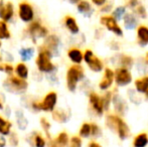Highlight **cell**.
Instances as JSON below:
<instances>
[{"mask_svg":"<svg viewBox=\"0 0 148 147\" xmlns=\"http://www.w3.org/2000/svg\"><path fill=\"white\" fill-rule=\"evenodd\" d=\"M6 146V139L2 135H0V147H5Z\"/></svg>","mask_w":148,"mask_h":147,"instance_id":"42","label":"cell"},{"mask_svg":"<svg viewBox=\"0 0 148 147\" xmlns=\"http://www.w3.org/2000/svg\"><path fill=\"white\" fill-rule=\"evenodd\" d=\"M148 144V136L146 133H140L137 135L133 142L134 147H146Z\"/></svg>","mask_w":148,"mask_h":147,"instance_id":"25","label":"cell"},{"mask_svg":"<svg viewBox=\"0 0 148 147\" xmlns=\"http://www.w3.org/2000/svg\"><path fill=\"white\" fill-rule=\"evenodd\" d=\"M40 126H41V128H42L43 131L47 133V135L49 137V129H51V123L47 121V118H45V117L40 118Z\"/></svg>","mask_w":148,"mask_h":147,"instance_id":"33","label":"cell"},{"mask_svg":"<svg viewBox=\"0 0 148 147\" xmlns=\"http://www.w3.org/2000/svg\"><path fill=\"white\" fill-rule=\"evenodd\" d=\"M3 72L7 75H9V76H11V75L14 73L13 66L10 65V64H5V65H3Z\"/></svg>","mask_w":148,"mask_h":147,"instance_id":"38","label":"cell"},{"mask_svg":"<svg viewBox=\"0 0 148 147\" xmlns=\"http://www.w3.org/2000/svg\"><path fill=\"white\" fill-rule=\"evenodd\" d=\"M92 1H93V3L97 6H102L106 3V0H92Z\"/></svg>","mask_w":148,"mask_h":147,"instance_id":"41","label":"cell"},{"mask_svg":"<svg viewBox=\"0 0 148 147\" xmlns=\"http://www.w3.org/2000/svg\"><path fill=\"white\" fill-rule=\"evenodd\" d=\"M132 63H133L132 59H131L130 57H128V55H124V57H122V62H121L122 66H125V67H130V66L132 65Z\"/></svg>","mask_w":148,"mask_h":147,"instance_id":"39","label":"cell"},{"mask_svg":"<svg viewBox=\"0 0 148 147\" xmlns=\"http://www.w3.org/2000/svg\"><path fill=\"white\" fill-rule=\"evenodd\" d=\"M1 46H2V42H1V40H0V49H1Z\"/></svg>","mask_w":148,"mask_h":147,"instance_id":"49","label":"cell"},{"mask_svg":"<svg viewBox=\"0 0 148 147\" xmlns=\"http://www.w3.org/2000/svg\"><path fill=\"white\" fill-rule=\"evenodd\" d=\"M12 123L9 120L5 119L4 117L0 116V135L8 136L11 133Z\"/></svg>","mask_w":148,"mask_h":147,"instance_id":"20","label":"cell"},{"mask_svg":"<svg viewBox=\"0 0 148 147\" xmlns=\"http://www.w3.org/2000/svg\"><path fill=\"white\" fill-rule=\"evenodd\" d=\"M58 103V94L56 92H49L43 97L41 102H33L32 108L36 111L53 112Z\"/></svg>","mask_w":148,"mask_h":147,"instance_id":"5","label":"cell"},{"mask_svg":"<svg viewBox=\"0 0 148 147\" xmlns=\"http://www.w3.org/2000/svg\"><path fill=\"white\" fill-rule=\"evenodd\" d=\"M11 37V34L8 28L7 22L0 20V40L3 39H9Z\"/></svg>","mask_w":148,"mask_h":147,"instance_id":"28","label":"cell"},{"mask_svg":"<svg viewBox=\"0 0 148 147\" xmlns=\"http://www.w3.org/2000/svg\"><path fill=\"white\" fill-rule=\"evenodd\" d=\"M1 61H2V59H1V57H0V71H3V65H1Z\"/></svg>","mask_w":148,"mask_h":147,"instance_id":"45","label":"cell"},{"mask_svg":"<svg viewBox=\"0 0 148 147\" xmlns=\"http://www.w3.org/2000/svg\"><path fill=\"white\" fill-rule=\"evenodd\" d=\"M64 25H66V27L68 28V30L72 34H77L80 31L78 22H77V20L73 16H66V18H64Z\"/></svg>","mask_w":148,"mask_h":147,"instance_id":"16","label":"cell"},{"mask_svg":"<svg viewBox=\"0 0 148 147\" xmlns=\"http://www.w3.org/2000/svg\"><path fill=\"white\" fill-rule=\"evenodd\" d=\"M69 1H70V3H72V4H78L81 0H69Z\"/></svg>","mask_w":148,"mask_h":147,"instance_id":"44","label":"cell"},{"mask_svg":"<svg viewBox=\"0 0 148 147\" xmlns=\"http://www.w3.org/2000/svg\"><path fill=\"white\" fill-rule=\"evenodd\" d=\"M106 124H107V126L110 129L115 131L122 140L128 138L129 134H130L129 127L119 116L116 115L107 116V118H106Z\"/></svg>","mask_w":148,"mask_h":147,"instance_id":"1","label":"cell"},{"mask_svg":"<svg viewBox=\"0 0 148 147\" xmlns=\"http://www.w3.org/2000/svg\"><path fill=\"white\" fill-rule=\"evenodd\" d=\"M83 78H84V69L80 65H74L69 68L66 76V87H68L69 91L75 92L77 86H78V83Z\"/></svg>","mask_w":148,"mask_h":147,"instance_id":"4","label":"cell"},{"mask_svg":"<svg viewBox=\"0 0 148 147\" xmlns=\"http://www.w3.org/2000/svg\"><path fill=\"white\" fill-rule=\"evenodd\" d=\"M69 141H70V138H69L68 133L60 132L55 139L49 141V147H68Z\"/></svg>","mask_w":148,"mask_h":147,"instance_id":"14","label":"cell"},{"mask_svg":"<svg viewBox=\"0 0 148 147\" xmlns=\"http://www.w3.org/2000/svg\"><path fill=\"white\" fill-rule=\"evenodd\" d=\"M91 135V124L84 123L80 129V136L81 137L87 138Z\"/></svg>","mask_w":148,"mask_h":147,"instance_id":"31","label":"cell"},{"mask_svg":"<svg viewBox=\"0 0 148 147\" xmlns=\"http://www.w3.org/2000/svg\"><path fill=\"white\" fill-rule=\"evenodd\" d=\"M124 23H125V27H126L127 29L131 30L135 28V26H136V24H137V20L132 13H127L124 18Z\"/></svg>","mask_w":148,"mask_h":147,"instance_id":"27","label":"cell"},{"mask_svg":"<svg viewBox=\"0 0 148 147\" xmlns=\"http://www.w3.org/2000/svg\"><path fill=\"white\" fill-rule=\"evenodd\" d=\"M26 34L34 42H36L35 40L37 38H45L49 36V30L39 21H31L26 28Z\"/></svg>","mask_w":148,"mask_h":147,"instance_id":"6","label":"cell"},{"mask_svg":"<svg viewBox=\"0 0 148 147\" xmlns=\"http://www.w3.org/2000/svg\"><path fill=\"white\" fill-rule=\"evenodd\" d=\"M68 57L74 64H76V65H80L83 61V57H84V55H83V53L79 49L73 47V49H71L70 51H68Z\"/></svg>","mask_w":148,"mask_h":147,"instance_id":"18","label":"cell"},{"mask_svg":"<svg viewBox=\"0 0 148 147\" xmlns=\"http://www.w3.org/2000/svg\"><path fill=\"white\" fill-rule=\"evenodd\" d=\"M89 100H90V104L93 107V109L95 110L96 113L98 115H102L104 112V104H103V99L99 96L96 93L92 92L89 96Z\"/></svg>","mask_w":148,"mask_h":147,"instance_id":"13","label":"cell"},{"mask_svg":"<svg viewBox=\"0 0 148 147\" xmlns=\"http://www.w3.org/2000/svg\"><path fill=\"white\" fill-rule=\"evenodd\" d=\"M91 135H93L94 137H98L101 135V129L97 124H91Z\"/></svg>","mask_w":148,"mask_h":147,"instance_id":"36","label":"cell"},{"mask_svg":"<svg viewBox=\"0 0 148 147\" xmlns=\"http://www.w3.org/2000/svg\"><path fill=\"white\" fill-rule=\"evenodd\" d=\"M83 59L86 62V64L88 65L90 70H92L93 72L99 73V72H101L102 70H103V68H104L103 62H102L99 57H96L93 53V51H90V49H87V51H85Z\"/></svg>","mask_w":148,"mask_h":147,"instance_id":"8","label":"cell"},{"mask_svg":"<svg viewBox=\"0 0 148 147\" xmlns=\"http://www.w3.org/2000/svg\"><path fill=\"white\" fill-rule=\"evenodd\" d=\"M145 61H146V64H147V65H148V53H147L146 57H145Z\"/></svg>","mask_w":148,"mask_h":147,"instance_id":"47","label":"cell"},{"mask_svg":"<svg viewBox=\"0 0 148 147\" xmlns=\"http://www.w3.org/2000/svg\"><path fill=\"white\" fill-rule=\"evenodd\" d=\"M53 119L55 120L56 122H59V123H66L69 120V117H70V114L66 113V110L64 109H58V110H53Z\"/></svg>","mask_w":148,"mask_h":147,"instance_id":"21","label":"cell"},{"mask_svg":"<svg viewBox=\"0 0 148 147\" xmlns=\"http://www.w3.org/2000/svg\"><path fill=\"white\" fill-rule=\"evenodd\" d=\"M32 139H33L34 147H45L47 146V141H45V137H43L40 133H35Z\"/></svg>","mask_w":148,"mask_h":147,"instance_id":"29","label":"cell"},{"mask_svg":"<svg viewBox=\"0 0 148 147\" xmlns=\"http://www.w3.org/2000/svg\"><path fill=\"white\" fill-rule=\"evenodd\" d=\"M137 37L138 43L141 46H145L148 44V27L145 25H140L137 29Z\"/></svg>","mask_w":148,"mask_h":147,"instance_id":"17","label":"cell"},{"mask_svg":"<svg viewBox=\"0 0 148 147\" xmlns=\"http://www.w3.org/2000/svg\"><path fill=\"white\" fill-rule=\"evenodd\" d=\"M69 147H82V139L79 136H73L69 141Z\"/></svg>","mask_w":148,"mask_h":147,"instance_id":"32","label":"cell"},{"mask_svg":"<svg viewBox=\"0 0 148 147\" xmlns=\"http://www.w3.org/2000/svg\"><path fill=\"white\" fill-rule=\"evenodd\" d=\"M114 81V72L111 69H106L105 74H104V78L101 80L99 84V88L101 90H107L108 88L112 86Z\"/></svg>","mask_w":148,"mask_h":147,"instance_id":"15","label":"cell"},{"mask_svg":"<svg viewBox=\"0 0 148 147\" xmlns=\"http://www.w3.org/2000/svg\"><path fill=\"white\" fill-rule=\"evenodd\" d=\"M51 57H53V55L49 51L40 47L36 59H35V65H36L38 72L45 74H51L55 71L56 67L51 62Z\"/></svg>","mask_w":148,"mask_h":147,"instance_id":"2","label":"cell"},{"mask_svg":"<svg viewBox=\"0 0 148 147\" xmlns=\"http://www.w3.org/2000/svg\"><path fill=\"white\" fill-rule=\"evenodd\" d=\"M3 88L12 94L21 95L26 92L28 88V83L26 80H22L16 76H10L4 81Z\"/></svg>","mask_w":148,"mask_h":147,"instance_id":"3","label":"cell"},{"mask_svg":"<svg viewBox=\"0 0 148 147\" xmlns=\"http://www.w3.org/2000/svg\"><path fill=\"white\" fill-rule=\"evenodd\" d=\"M16 119H17V122H18V127L22 130L25 129L26 126H27V120L25 119L23 114L20 111H18V114L16 113Z\"/></svg>","mask_w":148,"mask_h":147,"instance_id":"30","label":"cell"},{"mask_svg":"<svg viewBox=\"0 0 148 147\" xmlns=\"http://www.w3.org/2000/svg\"><path fill=\"white\" fill-rule=\"evenodd\" d=\"M18 17L25 23H30L34 18V10L30 3L26 1L20 2L18 5Z\"/></svg>","mask_w":148,"mask_h":147,"instance_id":"7","label":"cell"},{"mask_svg":"<svg viewBox=\"0 0 148 147\" xmlns=\"http://www.w3.org/2000/svg\"><path fill=\"white\" fill-rule=\"evenodd\" d=\"M14 73L18 78L22 79V80H27L28 75H29V70L24 63H19L14 68Z\"/></svg>","mask_w":148,"mask_h":147,"instance_id":"19","label":"cell"},{"mask_svg":"<svg viewBox=\"0 0 148 147\" xmlns=\"http://www.w3.org/2000/svg\"><path fill=\"white\" fill-rule=\"evenodd\" d=\"M135 11H136V13L138 14L140 17H142V18H146L147 17V13H146V10H145L144 6L138 4V5L135 7Z\"/></svg>","mask_w":148,"mask_h":147,"instance_id":"35","label":"cell"},{"mask_svg":"<svg viewBox=\"0 0 148 147\" xmlns=\"http://www.w3.org/2000/svg\"><path fill=\"white\" fill-rule=\"evenodd\" d=\"M103 104H104V109H108L110 105V102H111V93H107L105 96L103 97Z\"/></svg>","mask_w":148,"mask_h":147,"instance_id":"37","label":"cell"},{"mask_svg":"<svg viewBox=\"0 0 148 147\" xmlns=\"http://www.w3.org/2000/svg\"><path fill=\"white\" fill-rule=\"evenodd\" d=\"M89 147H102L101 145H100L98 142H96V141H92V142H90L89 143Z\"/></svg>","mask_w":148,"mask_h":147,"instance_id":"43","label":"cell"},{"mask_svg":"<svg viewBox=\"0 0 148 147\" xmlns=\"http://www.w3.org/2000/svg\"><path fill=\"white\" fill-rule=\"evenodd\" d=\"M14 16V5L11 1L0 0V20L8 22Z\"/></svg>","mask_w":148,"mask_h":147,"instance_id":"9","label":"cell"},{"mask_svg":"<svg viewBox=\"0 0 148 147\" xmlns=\"http://www.w3.org/2000/svg\"><path fill=\"white\" fill-rule=\"evenodd\" d=\"M145 94H146V98H147V100H148V90L145 92Z\"/></svg>","mask_w":148,"mask_h":147,"instance_id":"48","label":"cell"},{"mask_svg":"<svg viewBox=\"0 0 148 147\" xmlns=\"http://www.w3.org/2000/svg\"><path fill=\"white\" fill-rule=\"evenodd\" d=\"M114 79L118 86H127L132 82V76L126 68H119L114 73Z\"/></svg>","mask_w":148,"mask_h":147,"instance_id":"11","label":"cell"},{"mask_svg":"<svg viewBox=\"0 0 148 147\" xmlns=\"http://www.w3.org/2000/svg\"><path fill=\"white\" fill-rule=\"evenodd\" d=\"M33 55H34V49L33 47H22L19 51V55L21 57L22 61L24 62L30 61Z\"/></svg>","mask_w":148,"mask_h":147,"instance_id":"26","label":"cell"},{"mask_svg":"<svg viewBox=\"0 0 148 147\" xmlns=\"http://www.w3.org/2000/svg\"><path fill=\"white\" fill-rule=\"evenodd\" d=\"M113 104L115 106V110L119 114H122L123 115L125 112V109H126V104H125L124 100L120 96H115L113 98Z\"/></svg>","mask_w":148,"mask_h":147,"instance_id":"24","label":"cell"},{"mask_svg":"<svg viewBox=\"0 0 148 147\" xmlns=\"http://www.w3.org/2000/svg\"><path fill=\"white\" fill-rule=\"evenodd\" d=\"M125 12H126V10H125V7H123V6L117 7L115 9V11L113 12V17L115 18V19H120V18L125 14Z\"/></svg>","mask_w":148,"mask_h":147,"instance_id":"34","label":"cell"},{"mask_svg":"<svg viewBox=\"0 0 148 147\" xmlns=\"http://www.w3.org/2000/svg\"><path fill=\"white\" fill-rule=\"evenodd\" d=\"M9 136L11 137L9 139L10 144H11L12 146H16V145H17V144H18V137L16 136V134L15 133H10Z\"/></svg>","mask_w":148,"mask_h":147,"instance_id":"40","label":"cell"},{"mask_svg":"<svg viewBox=\"0 0 148 147\" xmlns=\"http://www.w3.org/2000/svg\"><path fill=\"white\" fill-rule=\"evenodd\" d=\"M78 11L80 12V13L84 14L87 17H89V16H91L92 13H93V8H92L91 4H90L88 1H86V0H81L78 3Z\"/></svg>","mask_w":148,"mask_h":147,"instance_id":"22","label":"cell"},{"mask_svg":"<svg viewBox=\"0 0 148 147\" xmlns=\"http://www.w3.org/2000/svg\"><path fill=\"white\" fill-rule=\"evenodd\" d=\"M100 22H101L102 25H104L108 30L114 32L116 36H123V31L121 29V27L119 26V24L117 23L116 19L113 16H109V15H105L102 16L100 18Z\"/></svg>","mask_w":148,"mask_h":147,"instance_id":"10","label":"cell"},{"mask_svg":"<svg viewBox=\"0 0 148 147\" xmlns=\"http://www.w3.org/2000/svg\"><path fill=\"white\" fill-rule=\"evenodd\" d=\"M3 109V103H2V101L0 100V110H2Z\"/></svg>","mask_w":148,"mask_h":147,"instance_id":"46","label":"cell"},{"mask_svg":"<svg viewBox=\"0 0 148 147\" xmlns=\"http://www.w3.org/2000/svg\"><path fill=\"white\" fill-rule=\"evenodd\" d=\"M60 45V38L55 34H49L47 37H45V41L41 46V49H47V51L51 53V55H56L58 53Z\"/></svg>","mask_w":148,"mask_h":147,"instance_id":"12","label":"cell"},{"mask_svg":"<svg viewBox=\"0 0 148 147\" xmlns=\"http://www.w3.org/2000/svg\"><path fill=\"white\" fill-rule=\"evenodd\" d=\"M135 87H136L137 92L145 93L148 90V76L143 77L141 79L135 81Z\"/></svg>","mask_w":148,"mask_h":147,"instance_id":"23","label":"cell"}]
</instances>
